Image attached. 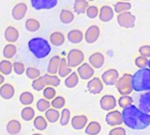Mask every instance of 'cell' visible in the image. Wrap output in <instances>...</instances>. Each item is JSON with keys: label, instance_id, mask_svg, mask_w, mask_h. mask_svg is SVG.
<instances>
[{"label": "cell", "instance_id": "obj_18", "mask_svg": "<svg viewBox=\"0 0 150 135\" xmlns=\"http://www.w3.org/2000/svg\"><path fill=\"white\" fill-rule=\"evenodd\" d=\"M15 95V88L10 83H5L0 87V96L5 100L12 99Z\"/></svg>", "mask_w": 150, "mask_h": 135}, {"label": "cell", "instance_id": "obj_26", "mask_svg": "<svg viewBox=\"0 0 150 135\" xmlns=\"http://www.w3.org/2000/svg\"><path fill=\"white\" fill-rule=\"evenodd\" d=\"M88 6L89 5L87 0H75L73 4V11L78 15H81L86 13V10Z\"/></svg>", "mask_w": 150, "mask_h": 135}, {"label": "cell", "instance_id": "obj_16", "mask_svg": "<svg viewBox=\"0 0 150 135\" xmlns=\"http://www.w3.org/2000/svg\"><path fill=\"white\" fill-rule=\"evenodd\" d=\"M100 20L102 22H110L114 18V10L110 6H103L99 10L98 15Z\"/></svg>", "mask_w": 150, "mask_h": 135}, {"label": "cell", "instance_id": "obj_48", "mask_svg": "<svg viewBox=\"0 0 150 135\" xmlns=\"http://www.w3.org/2000/svg\"><path fill=\"white\" fill-rule=\"evenodd\" d=\"M13 71L18 74V75H22L25 71H26V68H25V65L24 64L21 63V62H15L13 64Z\"/></svg>", "mask_w": 150, "mask_h": 135}, {"label": "cell", "instance_id": "obj_11", "mask_svg": "<svg viewBox=\"0 0 150 135\" xmlns=\"http://www.w3.org/2000/svg\"><path fill=\"white\" fill-rule=\"evenodd\" d=\"M117 106V100L114 95H105L100 99V107L105 111H111Z\"/></svg>", "mask_w": 150, "mask_h": 135}, {"label": "cell", "instance_id": "obj_44", "mask_svg": "<svg viewBox=\"0 0 150 135\" xmlns=\"http://www.w3.org/2000/svg\"><path fill=\"white\" fill-rule=\"evenodd\" d=\"M46 85L44 83V81H43V78L42 76L39 77L38 79L36 80H34L33 82H32V88L33 89H35V91H42L45 88Z\"/></svg>", "mask_w": 150, "mask_h": 135}, {"label": "cell", "instance_id": "obj_14", "mask_svg": "<svg viewBox=\"0 0 150 135\" xmlns=\"http://www.w3.org/2000/svg\"><path fill=\"white\" fill-rule=\"evenodd\" d=\"M105 62L104 55L101 52H95L88 57V64L94 69H100L103 66Z\"/></svg>", "mask_w": 150, "mask_h": 135}, {"label": "cell", "instance_id": "obj_21", "mask_svg": "<svg viewBox=\"0 0 150 135\" xmlns=\"http://www.w3.org/2000/svg\"><path fill=\"white\" fill-rule=\"evenodd\" d=\"M67 39L70 42H71L73 44H78L83 41L84 34L82 33V31H81L79 29H72L68 32Z\"/></svg>", "mask_w": 150, "mask_h": 135}, {"label": "cell", "instance_id": "obj_51", "mask_svg": "<svg viewBox=\"0 0 150 135\" xmlns=\"http://www.w3.org/2000/svg\"><path fill=\"white\" fill-rule=\"evenodd\" d=\"M4 82H5V77L3 74H0V86H2L4 84Z\"/></svg>", "mask_w": 150, "mask_h": 135}, {"label": "cell", "instance_id": "obj_42", "mask_svg": "<svg viewBox=\"0 0 150 135\" xmlns=\"http://www.w3.org/2000/svg\"><path fill=\"white\" fill-rule=\"evenodd\" d=\"M118 105L120 108L125 109L130 105H132L133 103V99L130 96V95H122L117 102Z\"/></svg>", "mask_w": 150, "mask_h": 135}, {"label": "cell", "instance_id": "obj_34", "mask_svg": "<svg viewBox=\"0 0 150 135\" xmlns=\"http://www.w3.org/2000/svg\"><path fill=\"white\" fill-rule=\"evenodd\" d=\"M16 53H17V48L13 43H8L7 45L5 46V48L3 49V56L7 60L13 58L15 56Z\"/></svg>", "mask_w": 150, "mask_h": 135}, {"label": "cell", "instance_id": "obj_25", "mask_svg": "<svg viewBox=\"0 0 150 135\" xmlns=\"http://www.w3.org/2000/svg\"><path fill=\"white\" fill-rule=\"evenodd\" d=\"M57 74H58V76L61 78H66L69 74H71V68L68 66L66 58H64V57L61 58Z\"/></svg>", "mask_w": 150, "mask_h": 135}, {"label": "cell", "instance_id": "obj_37", "mask_svg": "<svg viewBox=\"0 0 150 135\" xmlns=\"http://www.w3.org/2000/svg\"><path fill=\"white\" fill-rule=\"evenodd\" d=\"M34 126L38 131H44L48 126V122L45 117L42 116H37L34 118Z\"/></svg>", "mask_w": 150, "mask_h": 135}, {"label": "cell", "instance_id": "obj_54", "mask_svg": "<svg viewBox=\"0 0 150 135\" xmlns=\"http://www.w3.org/2000/svg\"><path fill=\"white\" fill-rule=\"evenodd\" d=\"M32 135H43V134H41V133H34Z\"/></svg>", "mask_w": 150, "mask_h": 135}, {"label": "cell", "instance_id": "obj_31", "mask_svg": "<svg viewBox=\"0 0 150 135\" xmlns=\"http://www.w3.org/2000/svg\"><path fill=\"white\" fill-rule=\"evenodd\" d=\"M59 117H60V112L56 109L50 108L48 110L45 111V119L51 124L57 122V120H59Z\"/></svg>", "mask_w": 150, "mask_h": 135}, {"label": "cell", "instance_id": "obj_24", "mask_svg": "<svg viewBox=\"0 0 150 135\" xmlns=\"http://www.w3.org/2000/svg\"><path fill=\"white\" fill-rule=\"evenodd\" d=\"M64 42H65V37L64 34H62L61 32H53L50 35L49 42H50V44H52L53 46L60 47L64 43Z\"/></svg>", "mask_w": 150, "mask_h": 135}, {"label": "cell", "instance_id": "obj_15", "mask_svg": "<svg viewBox=\"0 0 150 135\" xmlns=\"http://www.w3.org/2000/svg\"><path fill=\"white\" fill-rule=\"evenodd\" d=\"M28 13V6L25 3H18L12 10V16L15 20H21Z\"/></svg>", "mask_w": 150, "mask_h": 135}, {"label": "cell", "instance_id": "obj_30", "mask_svg": "<svg viewBox=\"0 0 150 135\" xmlns=\"http://www.w3.org/2000/svg\"><path fill=\"white\" fill-rule=\"evenodd\" d=\"M59 20L60 21L64 24V25H68V24H71L73 20H74V14L73 13H71V11L69 10H62L60 12V14H59Z\"/></svg>", "mask_w": 150, "mask_h": 135}, {"label": "cell", "instance_id": "obj_47", "mask_svg": "<svg viewBox=\"0 0 150 135\" xmlns=\"http://www.w3.org/2000/svg\"><path fill=\"white\" fill-rule=\"evenodd\" d=\"M135 65L138 67L139 69H143V68H146L147 66V63H148V58L142 57V56H139L135 58Z\"/></svg>", "mask_w": 150, "mask_h": 135}, {"label": "cell", "instance_id": "obj_45", "mask_svg": "<svg viewBox=\"0 0 150 135\" xmlns=\"http://www.w3.org/2000/svg\"><path fill=\"white\" fill-rule=\"evenodd\" d=\"M88 16V18L89 19H96V17H98L99 15V9L96 6H89L87 10H86V13H85Z\"/></svg>", "mask_w": 150, "mask_h": 135}, {"label": "cell", "instance_id": "obj_50", "mask_svg": "<svg viewBox=\"0 0 150 135\" xmlns=\"http://www.w3.org/2000/svg\"><path fill=\"white\" fill-rule=\"evenodd\" d=\"M109 135H126V131L125 128L117 126L111 129L109 132Z\"/></svg>", "mask_w": 150, "mask_h": 135}, {"label": "cell", "instance_id": "obj_9", "mask_svg": "<svg viewBox=\"0 0 150 135\" xmlns=\"http://www.w3.org/2000/svg\"><path fill=\"white\" fill-rule=\"evenodd\" d=\"M100 28L96 25H92L90 26L87 30L86 33L84 34V39L87 43L88 44H93L95 43L100 37Z\"/></svg>", "mask_w": 150, "mask_h": 135}, {"label": "cell", "instance_id": "obj_6", "mask_svg": "<svg viewBox=\"0 0 150 135\" xmlns=\"http://www.w3.org/2000/svg\"><path fill=\"white\" fill-rule=\"evenodd\" d=\"M117 24L124 28H133L135 27L136 22V16L133 15L131 12H125L119 13L117 16Z\"/></svg>", "mask_w": 150, "mask_h": 135}, {"label": "cell", "instance_id": "obj_17", "mask_svg": "<svg viewBox=\"0 0 150 135\" xmlns=\"http://www.w3.org/2000/svg\"><path fill=\"white\" fill-rule=\"evenodd\" d=\"M88 118L87 116L85 115H77L74 116L71 118V124L73 129L75 130H82L86 127V125L88 124Z\"/></svg>", "mask_w": 150, "mask_h": 135}, {"label": "cell", "instance_id": "obj_41", "mask_svg": "<svg viewBox=\"0 0 150 135\" xmlns=\"http://www.w3.org/2000/svg\"><path fill=\"white\" fill-rule=\"evenodd\" d=\"M26 73V75L28 79L30 80H36L38 79L39 77H41V72L40 70L35 68V67H28V69H26L25 71Z\"/></svg>", "mask_w": 150, "mask_h": 135}, {"label": "cell", "instance_id": "obj_19", "mask_svg": "<svg viewBox=\"0 0 150 135\" xmlns=\"http://www.w3.org/2000/svg\"><path fill=\"white\" fill-rule=\"evenodd\" d=\"M139 109L149 114L150 112V91L146 92L142 94L139 100Z\"/></svg>", "mask_w": 150, "mask_h": 135}, {"label": "cell", "instance_id": "obj_43", "mask_svg": "<svg viewBox=\"0 0 150 135\" xmlns=\"http://www.w3.org/2000/svg\"><path fill=\"white\" fill-rule=\"evenodd\" d=\"M65 104V99L63 96H56L50 102V105L53 107V109L60 110L63 109Z\"/></svg>", "mask_w": 150, "mask_h": 135}, {"label": "cell", "instance_id": "obj_20", "mask_svg": "<svg viewBox=\"0 0 150 135\" xmlns=\"http://www.w3.org/2000/svg\"><path fill=\"white\" fill-rule=\"evenodd\" d=\"M5 39L6 41H7L10 43H13L16 42L19 40L20 37V33L18 31L17 28H15L14 27H7L5 30Z\"/></svg>", "mask_w": 150, "mask_h": 135}, {"label": "cell", "instance_id": "obj_2", "mask_svg": "<svg viewBox=\"0 0 150 135\" xmlns=\"http://www.w3.org/2000/svg\"><path fill=\"white\" fill-rule=\"evenodd\" d=\"M30 52L39 59L47 57L51 52V46L49 41L42 37H35L29 40L28 43Z\"/></svg>", "mask_w": 150, "mask_h": 135}, {"label": "cell", "instance_id": "obj_49", "mask_svg": "<svg viewBox=\"0 0 150 135\" xmlns=\"http://www.w3.org/2000/svg\"><path fill=\"white\" fill-rule=\"evenodd\" d=\"M139 53L140 54V56L149 58L150 57V45L140 46L139 49Z\"/></svg>", "mask_w": 150, "mask_h": 135}, {"label": "cell", "instance_id": "obj_35", "mask_svg": "<svg viewBox=\"0 0 150 135\" xmlns=\"http://www.w3.org/2000/svg\"><path fill=\"white\" fill-rule=\"evenodd\" d=\"M21 116V117H22V119L24 121H28H28H31V120H33L35 118V110L32 107L27 106L24 109H22Z\"/></svg>", "mask_w": 150, "mask_h": 135}, {"label": "cell", "instance_id": "obj_40", "mask_svg": "<svg viewBox=\"0 0 150 135\" xmlns=\"http://www.w3.org/2000/svg\"><path fill=\"white\" fill-rule=\"evenodd\" d=\"M50 108V101H48V100H46L44 98H42V99L38 100L37 102H36V109L40 112H45Z\"/></svg>", "mask_w": 150, "mask_h": 135}, {"label": "cell", "instance_id": "obj_38", "mask_svg": "<svg viewBox=\"0 0 150 135\" xmlns=\"http://www.w3.org/2000/svg\"><path fill=\"white\" fill-rule=\"evenodd\" d=\"M35 97L32 93L30 92H23L20 95V102L25 106H29L34 102Z\"/></svg>", "mask_w": 150, "mask_h": 135}, {"label": "cell", "instance_id": "obj_56", "mask_svg": "<svg viewBox=\"0 0 150 135\" xmlns=\"http://www.w3.org/2000/svg\"><path fill=\"white\" fill-rule=\"evenodd\" d=\"M139 1H142V0H139Z\"/></svg>", "mask_w": 150, "mask_h": 135}, {"label": "cell", "instance_id": "obj_7", "mask_svg": "<svg viewBox=\"0 0 150 135\" xmlns=\"http://www.w3.org/2000/svg\"><path fill=\"white\" fill-rule=\"evenodd\" d=\"M35 10H50L57 6V0H30Z\"/></svg>", "mask_w": 150, "mask_h": 135}, {"label": "cell", "instance_id": "obj_3", "mask_svg": "<svg viewBox=\"0 0 150 135\" xmlns=\"http://www.w3.org/2000/svg\"><path fill=\"white\" fill-rule=\"evenodd\" d=\"M132 86L136 92L150 91V69L143 68L138 70L132 76Z\"/></svg>", "mask_w": 150, "mask_h": 135}, {"label": "cell", "instance_id": "obj_52", "mask_svg": "<svg viewBox=\"0 0 150 135\" xmlns=\"http://www.w3.org/2000/svg\"><path fill=\"white\" fill-rule=\"evenodd\" d=\"M147 66H148V68L150 69V59L148 60V63H147Z\"/></svg>", "mask_w": 150, "mask_h": 135}, {"label": "cell", "instance_id": "obj_8", "mask_svg": "<svg viewBox=\"0 0 150 135\" xmlns=\"http://www.w3.org/2000/svg\"><path fill=\"white\" fill-rule=\"evenodd\" d=\"M119 79V73L116 69H109L102 74V81L107 86H115Z\"/></svg>", "mask_w": 150, "mask_h": 135}, {"label": "cell", "instance_id": "obj_1", "mask_svg": "<svg viewBox=\"0 0 150 135\" xmlns=\"http://www.w3.org/2000/svg\"><path fill=\"white\" fill-rule=\"evenodd\" d=\"M123 123L132 130H145L150 125V114L141 111L132 104L123 109Z\"/></svg>", "mask_w": 150, "mask_h": 135}, {"label": "cell", "instance_id": "obj_36", "mask_svg": "<svg viewBox=\"0 0 150 135\" xmlns=\"http://www.w3.org/2000/svg\"><path fill=\"white\" fill-rule=\"evenodd\" d=\"M132 8V5L129 2H122L119 1L114 6V12L117 13H122L125 12H129Z\"/></svg>", "mask_w": 150, "mask_h": 135}, {"label": "cell", "instance_id": "obj_23", "mask_svg": "<svg viewBox=\"0 0 150 135\" xmlns=\"http://www.w3.org/2000/svg\"><path fill=\"white\" fill-rule=\"evenodd\" d=\"M21 124L19 120L13 119L10 120L6 124V131L10 135H17L21 131Z\"/></svg>", "mask_w": 150, "mask_h": 135}, {"label": "cell", "instance_id": "obj_4", "mask_svg": "<svg viewBox=\"0 0 150 135\" xmlns=\"http://www.w3.org/2000/svg\"><path fill=\"white\" fill-rule=\"evenodd\" d=\"M132 74H125L123 76L119 77L116 83V88L121 95H129L133 91L132 86Z\"/></svg>", "mask_w": 150, "mask_h": 135}, {"label": "cell", "instance_id": "obj_28", "mask_svg": "<svg viewBox=\"0 0 150 135\" xmlns=\"http://www.w3.org/2000/svg\"><path fill=\"white\" fill-rule=\"evenodd\" d=\"M102 125L96 121H92L86 126L85 132L88 135H97L101 132Z\"/></svg>", "mask_w": 150, "mask_h": 135}, {"label": "cell", "instance_id": "obj_29", "mask_svg": "<svg viewBox=\"0 0 150 135\" xmlns=\"http://www.w3.org/2000/svg\"><path fill=\"white\" fill-rule=\"evenodd\" d=\"M79 83V76L77 73L71 72V74H69L65 80H64V85L68 88H75Z\"/></svg>", "mask_w": 150, "mask_h": 135}, {"label": "cell", "instance_id": "obj_27", "mask_svg": "<svg viewBox=\"0 0 150 135\" xmlns=\"http://www.w3.org/2000/svg\"><path fill=\"white\" fill-rule=\"evenodd\" d=\"M42 78H43L45 85L48 87H52V88L58 87L61 83L60 78L57 75H51V74H46L42 76Z\"/></svg>", "mask_w": 150, "mask_h": 135}, {"label": "cell", "instance_id": "obj_10", "mask_svg": "<svg viewBox=\"0 0 150 135\" xmlns=\"http://www.w3.org/2000/svg\"><path fill=\"white\" fill-rule=\"evenodd\" d=\"M77 74L81 79H82L84 81L90 80L93 78V76L95 74V69L88 63H83L82 64H81L78 67Z\"/></svg>", "mask_w": 150, "mask_h": 135}, {"label": "cell", "instance_id": "obj_39", "mask_svg": "<svg viewBox=\"0 0 150 135\" xmlns=\"http://www.w3.org/2000/svg\"><path fill=\"white\" fill-rule=\"evenodd\" d=\"M71 120V111L69 109L64 108L62 110L60 113V117H59V123L62 126H65L68 124V123Z\"/></svg>", "mask_w": 150, "mask_h": 135}, {"label": "cell", "instance_id": "obj_32", "mask_svg": "<svg viewBox=\"0 0 150 135\" xmlns=\"http://www.w3.org/2000/svg\"><path fill=\"white\" fill-rule=\"evenodd\" d=\"M25 28L26 29L30 32V33H35L36 31H38L41 28V24L40 22L35 20V19H33V18H30L28 20H26L25 22Z\"/></svg>", "mask_w": 150, "mask_h": 135}, {"label": "cell", "instance_id": "obj_46", "mask_svg": "<svg viewBox=\"0 0 150 135\" xmlns=\"http://www.w3.org/2000/svg\"><path fill=\"white\" fill-rule=\"evenodd\" d=\"M56 89L52 87H47L43 89V97L48 101H52L56 97Z\"/></svg>", "mask_w": 150, "mask_h": 135}, {"label": "cell", "instance_id": "obj_22", "mask_svg": "<svg viewBox=\"0 0 150 135\" xmlns=\"http://www.w3.org/2000/svg\"><path fill=\"white\" fill-rule=\"evenodd\" d=\"M60 60L61 57L59 56H54L52 57L48 64V67H47V72L48 74H51V75H56L57 74L58 71V67H59V64H60Z\"/></svg>", "mask_w": 150, "mask_h": 135}, {"label": "cell", "instance_id": "obj_13", "mask_svg": "<svg viewBox=\"0 0 150 135\" xmlns=\"http://www.w3.org/2000/svg\"><path fill=\"white\" fill-rule=\"evenodd\" d=\"M106 123L110 126L121 125L123 124V117L122 113L118 110H112L107 113L105 117Z\"/></svg>", "mask_w": 150, "mask_h": 135}, {"label": "cell", "instance_id": "obj_12", "mask_svg": "<svg viewBox=\"0 0 150 135\" xmlns=\"http://www.w3.org/2000/svg\"><path fill=\"white\" fill-rule=\"evenodd\" d=\"M88 90L92 95H99L103 90V83L102 80L98 77L92 78L87 85Z\"/></svg>", "mask_w": 150, "mask_h": 135}, {"label": "cell", "instance_id": "obj_53", "mask_svg": "<svg viewBox=\"0 0 150 135\" xmlns=\"http://www.w3.org/2000/svg\"><path fill=\"white\" fill-rule=\"evenodd\" d=\"M120 1H122V2H129V1H131V0H120Z\"/></svg>", "mask_w": 150, "mask_h": 135}, {"label": "cell", "instance_id": "obj_5", "mask_svg": "<svg viewBox=\"0 0 150 135\" xmlns=\"http://www.w3.org/2000/svg\"><path fill=\"white\" fill-rule=\"evenodd\" d=\"M85 59V55L82 50L79 49H71L66 57L67 64L71 68H74V67H79L81 64H83Z\"/></svg>", "mask_w": 150, "mask_h": 135}, {"label": "cell", "instance_id": "obj_33", "mask_svg": "<svg viewBox=\"0 0 150 135\" xmlns=\"http://www.w3.org/2000/svg\"><path fill=\"white\" fill-rule=\"evenodd\" d=\"M13 72V64L7 59L0 62V74L3 75H10Z\"/></svg>", "mask_w": 150, "mask_h": 135}, {"label": "cell", "instance_id": "obj_55", "mask_svg": "<svg viewBox=\"0 0 150 135\" xmlns=\"http://www.w3.org/2000/svg\"><path fill=\"white\" fill-rule=\"evenodd\" d=\"M88 2H94V1H96V0H87Z\"/></svg>", "mask_w": 150, "mask_h": 135}]
</instances>
